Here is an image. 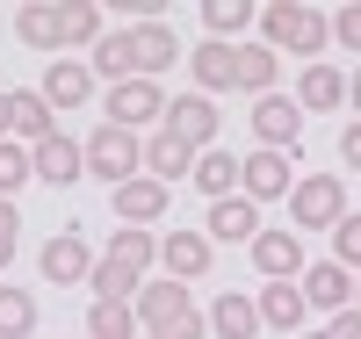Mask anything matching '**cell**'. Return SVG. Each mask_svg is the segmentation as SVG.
Wrapping results in <instances>:
<instances>
[{
  "mask_svg": "<svg viewBox=\"0 0 361 339\" xmlns=\"http://www.w3.org/2000/svg\"><path fill=\"white\" fill-rule=\"evenodd\" d=\"M180 173H195V152L180 137H166V130H152V137H145V180L166 188V180H180Z\"/></svg>",
  "mask_w": 361,
  "mask_h": 339,
  "instance_id": "obj_21",
  "label": "cell"
},
{
  "mask_svg": "<svg viewBox=\"0 0 361 339\" xmlns=\"http://www.w3.org/2000/svg\"><path fill=\"white\" fill-rule=\"evenodd\" d=\"M340 101H347V73L304 66V80H296V109H304V116H325V109H340Z\"/></svg>",
  "mask_w": 361,
  "mask_h": 339,
  "instance_id": "obj_22",
  "label": "cell"
},
{
  "mask_svg": "<svg viewBox=\"0 0 361 339\" xmlns=\"http://www.w3.org/2000/svg\"><path fill=\"white\" fill-rule=\"evenodd\" d=\"M209 245L202 231H166L159 238V267H166V282H195V274H209Z\"/></svg>",
  "mask_w": 361,
  "mask_h": 339,
  "instance_id": "obj_14",
  "label": "cell"
},
{
  "mask_svg": "<svg viewBox=\"0 0 361 339\" xmlns=\"http://www.w3.org/2000/svg\"><path fill=\"white\" fill-rule=\"evenodd\" d=\"M289 217H296V238L304 231H333L347 217V180L340 173H304L289 188Z\"/></svg>",
  "mask_w": 361,
  "mask_h": 339,
  "instance_id": "obj_2",
  "label": "cell"
},
{
  "mask_svg": "<svg viewBox=\"0 0 361 339\" xmlns=\"http://www.w3.org/2000/svg\"><path fill=\"white\" fill-rule=\"evenodd\" d=\"M29 332H37V296L0 282V339H29Z\"/></svg>",
  "mask_w": 361,
  "mask_h": 339,
  "instance_id": "obj_28",
  "label": "cell"
},
{
  "mask_svg": "<svg viewBox=\"0 0 361 339\" xmlns=\"http://www.w3.org/2000/svg\"><path fill=\"white\" fill-rule=\"evenodd\" d=\"M304 339H325V332H304Z\"/></svg>",
  "mask_w": 361,
  "mask_h": 339,
  "instance_id": "obj_41",
  "label": "cell"
},
{
  "mask_svg": "<svg viewBox=\"0 0 361 339\" xmlns=\"http://www.w3.org/2000/svg\"><path fill=\"white\" fill-rule=\"evenodd\" d=\"M238 188H246V202H289V188H296L289 152H253V159H238Z\"/></svg>",
  "mask_w": 361,
  "mask_h": 339,
  "instance_id": "obj_8",
  "label": "cell"
},
{
  "mask_svg": "<svg viewBox=\"0 0 361 339\" xmlns=\"http://www.w3.org/2000/svg\"><path fill=\"white\" fill-rule=\"evenodd\" d=\"M102 260H116V267H130V274H145V267L159 260V238H152V231H130V224H123V231L109 238V253H102Z\"/></svg>",
  "mask_w": 361,
  "mask_h": 339,
  "instance_id": "obj_26",
  "label": "cell"
},
{
  "mask_svg": "<svg viewBox=\"0 0 361 339\" xmlns=\"http://www.w3.org/2000/svg\"><path fill=\"white\" fill-rule=\"evenodd\" d=\"M15 37L29 51H58L66 44V8H51V0H29V8L15 15Z\"/></svg>",
  "mask_w": 361,
  "mask_h": 339,
  "instance_id": "obj_19",
  "label": "cell"
},
{
  "mask_svg": "<svg viewBox=\"0 0 361 339\" xmlns=\"http://www.w3.org/2000/svg\"><path fill=\"white\" fill-rule=\"evenodd\" d=\"M253 137H260V152H289L304 137V109L282 101V94H260L253 101Z\"/></svg>",
  "mask_w": 361,
  "mask_h": 339,
  "instance_id": "obj_11",
  "label": "cell"
},
{
  "mask_svg": "<svg viewBox=\"0 0 361 339\" xmlns=\"http://www.w3.org/2000/svg\"><path fill=\"white\" fill-rule=\"evenodd\" d=\"M80 152H87V173H94V180H109V188H123V180H137V173H145V137L109 130V123H102V130L87 137Z\"/></svg>",
  "mask_w": 361,
  "mask_h": 339,
  "instance_id": "obj_3",
  "label": "cell"
},
{
  "mask_svg": "<svg viewBox=\"0 0 361 339\" xmlns=\"http://www.w3.org/2000/svg\"><path fill=\"white\" fill-rule=\"evenodd\" d=\"M340 159L361 166V123H347V130H340Z\"/></svg>",
  "mask_w": 361,
  "mask_h": 339,
  "instance_id": "obj_37",
  "label": "cell"
},
{
  "mask_svg": "<svg viewBox=\"0 0 361 339\" xmlns=\"http://www.w3.org/2000/svg\"><path fill=\"white\" fill-rule=\"evenodd\" d=\"M238 94H275V51L238 44Z\"/></svg>",
  "mask_w": 361,
  "mask_h": 339,
  "instance_id": "obj_27",
  "label": "cell"
},
{
  "mask_svg": "<svg viewBox=\"0 0 361 339\" xmlns=\"http://www.w3.org/2000/svg\"><path fill=\"white\" fill-rule=\"evenodd\" d=\"M209 245H253L260 238V202H246V195H224V202H209V231H202Z\"/></svg>",
  "mask_w": 361,
  "mask_h": 339,
  "instance_id": "obj_13",
  "label": "cell"
},
{
  "mask_svg": "<svg viewBox=\"0 0 361 339\" xmlns=\"http://www.w3.org/2000/svg\"><path fill=\"white\" fill-rule=\"evenodd\" d=\"M22 180H37V173H29V144L0 137V202H15V188H22Z\"/></svg>",
  "mask_w": 361,
  "mask_h": 339,
  "instance_id": "obj_30",
  "label": "cell"
},
{
  "mask_svg": "<svg viewBox=\"0 0 361 339\" xmlns=\"http://www.w3.org/2000/svg\"><path fill=\"white\" fill-rule=\"evenodd\" d=\"M333 22V44H347V51H361V0H347L340 15H325Z\"/></svg>",
  "mask_w": 361,
  "mask_h": 339,
  "instance_id": "obj_34",
  "label": "cell"
},
{
  "mask_svg": "<svg viewBox=\"0 0 361 339\" xmlns=\"http://www.w3.org/2000/svg\"><path fill=\"white\" fill-rule=\"evenodd\" d=\"M130 51H137V80L166 73L173 58H180V44H173V29H166V22H137V29H130Z\"/></svg>",
  "mask_w": 361,
  "mask_h": 339,
  "instance_id": "obj_20",
  "label": "cell"
},
{
  "mask_svg": "<svg viewBox=\"0 0 361 339\" xmlns=\"http://www.w3.org/2000/svg\"><path fill=\"white\" fill-rule=\"evenodd\" d=\"M102 109H109V130L137 137V130H152V123L166 116V94H159V80H116Z\"/></svg>",
  "mask_w": 361,
  "mask_h": 339,
  "instance_id": "obj_4",
  "label": "cell"
},
{
  "mask_svg": "<svg viewBox=\"0 0 361 339\" xmlns=\"http://www.w3.org/2000/svg\"><path fill=\"white\" fill-rule=\"evenodd\" d=\"M116 217H123L130 231H152V217H166V188L159 180H123V188H116Z\"/></svg>",
  "mask_w": 361,
  "mask_h": 339,
  "instance_id": "obj_16",
  "label": "cell"
},
{
  "mask_svg": "<svg viewBox=\"0 0 361 339\" xmlns=\"http://www.w3.org/2000/svg\"><path fill=\"white\" fill-rule=\"evenodd\" d=\"M253 267L267 282H296V274H304V238L296 231H260L253 238Z\"/></svg>",
  "mask_w": 361,
  "mask_h": 339,
  "instance_id": "obj_15",
  "label": "cell"
},
{
  "mask_svg": "<svg viewBox=\"0 0 361 339\" xmlns=\"http://www.w3.org/2000/svg\"><path fill=\"white\" fill-rule=\"evenodd\" d=\"M15 245H22V217H15V202H0V267L15 260Z\"/></svg>",
  "mask_w": 361,
  "mask_h": 339,
  "instance_id": "obj_35",
  "label": "cell"
},
{
  "mask_svg": "<svg viewBox=\"0 0 361 339\" xmlns=\"http://www.w3.org/2000/svg\"><path fill=\"white\" fill-rule=\"evenodd\" d=\"M0 137H15V94H0Z\"/></svg>",
  "mask_w": 361,
  "mask_h": 339,
  "instance_id": "obj_38",
  "label": "cell"
},
{
  "mask_svg": "<svg viewBox=\"0 0 361 339\" xmlns=\"http://www.w3.org/2000/svg\"><path fill=\"white\" fill-rule=\"evenodd\" d=\"M188 73H195V94H231L238 87V44H195L188 51Z\"/></svg>",
  "mask_w": 361,
  "mask_h": 339,
  "instance_id": "obj_12",
  "label": "cell"
},
{
  "mask_svg": "<svg viewBox=\"0 0 361 339\" xmlns=\"http://www.w3.org/2000/svg\"><path fill=\"white\" fill-rule=\"evenodd\" d=\"M51 130H58V109L44 94H22L15 87V144H44Z\"/></svg>",
  "mask_w": 361,
  "mask_h": 339,
  "instance_id": "obj_24",
  "label": "cell"
},
{
  "mask_svg": "<svg viewBox=\"0 0 361 339\" xmlns=\"http://www.w3.org/2000/svg\"><path fill=\"white\" fill-rule=\"evenodd\" d=\"M202 22L217 29V44H224V37H238V29L253 22V0H209V8H202Z\"/></svg>",
  "mask_w": 361,
  "mask_h": 339,
  "instance_id": "obj_31",
  "label": "cell"
},
{
  "mask_svg": "<svg viewBox=\"0 0 361 339\" xmlns=\"http://www.w3.org/2000/svg\"><path fill=\"white\" fill-rule=\"evenodd\" d=\"M87 339H137V311L130 303H94L87 311Z\"/></svg>",
  "mask_w": 361,
  "mask_h": 339,
  "instance_id": "obj_29",
  "label": "cell"
},
{
  "mask_svg": "<svg viewBox=\"0 0 361 339\" xmlns=\"http://www.w3.org/2000/svg\"><path fill=\"white\" fill-rule=\"evenodd\" d=\"M260 44L267 51H296V58L318 66V51L333 44V22L318 8H304V0H275V8H260Z\"/></svg>",
  "mask_w": 361,
  "mask_h": 339,
  "instance_id": "obj_1",
  "label": "cell"
},
{
  "mask_svg": "<svg viewBox=\"0 0 361 339\" xmlns=\"http://www.w3.org/2000/svg\"><path fill=\"white\" fill-rule=\"evenodd\" d=\"M29 173H37V180H51V188H73V180L87 173V152H80V137L51 130L44 144H29Z\"/></svg>",
  "mask_w": 361,
  "mask_h": 339,
  "instance_id": "obj_9",
  "label": "cell"
},
{
  "mask_svg": "<svg viewBox=\"0 0 361 339\" xmlns=\"http://www.w3.org/2000/svg\"><path fill=\"white\" fill-rule=\"evenodd\" d=\"M217 339H260V311H253V296H238V289H224L217 303H209V318H202Z\"/></svg>",
  "mask_w": 361,
  "mask_h": 339,
  "instance_id": "obj_18",
  "label": "cell"
},
{
  "mask_svg": "<svg viewBox=\"0 0 361 339\" xmlns=\"http://www.w3.org/2000/svg\"><path fill=\"white\" fill-rule=\"evenodd\" d=\"M66 44H102V8L94 0H66Z\"/></svg>",
  "mask_w": 361,
  "mask_h": 339,
  "instance_id": "obj_32",
  "label": "cell"
},
{
  "mask_svg": "<svg viewBox=\"0 0 361 339\" xmlns=\"http://www.w3.org/2000/svg\"><path fill=\"white\" fill-rule=\"evenodd\" d=\"M354 311H361V274H354Z\"/></svg>",
  "mask_w": 361,
  "mask_h": 339,
  "instance_id": "obj_40",
  "label": "cell"
},
{
  "mask_svg": "<svg viewBox=\"0 0 361 339\" xmlns=\"http://www.w3.org/2000/svg\"><path fill=\"white\" fill-rule=\"evenodd\" d=\"M217 101H209V94H180V101H166V116H159V130L166 137H180V144H188V152H209V137H217Z\"/></svg>",
  "mask_w": 361,
  "mask_h": 339,
  "instance_id": "obj_6",
  "label": "cell"
},
{
  "mask_svg": "<svg viewBox=\"0 0 361 339\" xmlns=\"http://www.w3.org/2000/svg\"><path fill=\"white\" fill-rule=\"evenodd\" d=\"M195 188H202L209 202L238 195V159H231V152H195Z\"/></svg>",
  "mask_w": 361,
  "mask_h": 339,
  "instance_id": "obj_25",
  "label": "cell"
},
{
  "mask_svg": "<svg viewBox=\"0 0 361 339\" xmlns=\"http://www.w3.org/2000/svg\"><path fill=\"white\" fill-rule=\"evenodd\" d=\"M296 296H304V311H354V274L340 267V260H318V267H304L296 274Z\"/></svg>",
  "mask_w": 361,
  "mask_h": 339,
  "instance_id": "obj_7",
  "label": "cell"
},
{
  "mask_svg": "<svg viewBox=\"0 0 361 339\" xmlns=\"http://www.w3.org/2000/svg\"><path fill=\"white\" fill-rule=\"evenodd\" d=\"M37 267L51 274L58 289H80L87 274H94V253H87V238H80V231H58V238H44V253H37Z\"/></svg>",
  "mask_w": 361,
  "mask_h": 339,
  "instance_id": "obj_10",
  "label": "cell"
},
{
  "mask_svg": "<svg viewBox=\"0 0 361 339\" xmlns=\"http://www.w3.org/2000/svg\"><path fill=\"white\" fill-rule=\"evenodd\" d=\"M37 94L51 101V109H80L87 94H94V73L80 66V58H51V73H44V87Z\"/></svg>",
  "mask_w": 361,
  "mask_h": 339,
  "instance_id": "obj_17",
  "label": "cell"
},
{
  "mask_svg": "<svg viewBox=\"0 0 361 339\" xmlns=\"http://www.w3.org/2000/svg\"><path fill=\"white\" fill-rule=\"evenodd\" d=\"M325 339H361V311H333V325H325Z\"/></svg>",
  "mask_w": 361,
  "mask_h": 339,
  "instance_id": "obj_36",
  "label": "cell"
},
{
  "mask_svg": "<svg viewBox=\"0 0 361 339\" xmlns=\"http://www.w3.org/2000/svg\"><path fill=\"white\" fill-rule=\"evenodd\" d=\"M253 311H260V325L296 332V325H304V296H296V282H267V289L253 296Z\"/></svg>",
  "mask_w": 361,
  "mask_h": 339,
  "instance_id": "obj_23",
  "label": "cell"
},
{
  "mask_svg": "<svg viewBox=\"0 0 361 339\" xmlns=\"http://www.w3.org/2000/svg\"><path fill=\"white\" fill-rule=\"evenodd\" d=\"M333 260H340V267H347V274H354V267H361V217H354V209H347V217H340V224H333Z\"/></svg>",
  "mask_w": 361,
  "mask_h": 339,
  "instance_id": "obj_33",
  "label": "cell"
},
{
  "mask_svg": "<svg viewBox=\"0 0 361 339\" xmlns=\"http://www.w3.org/2000/svg\"><path fill=\"white\" fill-rule=\"evenodd\" d=\"M130 311H137V332H173L180 318H195V296H188V282H166V274H159V282H145L137 296H130Z\"/></svg>",
  "mask_w": 361,
  "mask_h": 339,
  "instance_id": "obj_5",
  "label": "cell"
},
{
  "mask_svg": "<svg viewBox=\"0 0 361 339\" xmlns=\"http://www.w3.org/2000/svg\"><path fill=\"white\" fill-rule=\"evenodd\" d=\"M347 109H361V66L347 73ZM354 123H361V116H354Z\"/></svg>",
  "mask_w": 361,
  "mask_h": 339,
  "instance_id": "obj_39",
  "label": "cell"
}]
</instances>
